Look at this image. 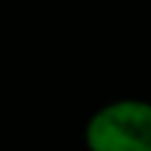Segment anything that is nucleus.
<instances>
[{"label": "nucleus", "mask_w": 151, "mask_h": 151, "mask_svg": "<svg viewBox=\"0 0 151 151\" xmlns=\"http://www.w3.org/2000/svg\"><path fill=\"white\" fill-rule=\"evenodd\" d=\"M87 151H151V101L123 97L101 104L83 127Z\"/></svg>", "instance_id": "f257e3e1"}]
</instances>
